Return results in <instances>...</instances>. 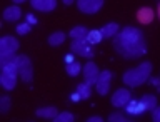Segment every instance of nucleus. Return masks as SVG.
Returning a JSON list of instances; mask_svg holds the SVG:
<instances>
[{"mask_svg":"<svg viewBox=\"0 0 160 122\" xmlns=\"http://www.w3.org/2000/svg\"><path fill=\"white\" fill-rule=\"evenodd\" d=\"M20 17H22V10H20L18 5H12V7L3 10V19L7 22H17Z\"/></svg>","mask_w":160,"mask_h":122,"instance_id":"ddd939ff","label":"nucleus"},{"mask_svg":"<svg viewBox=\"0 0 160 122\" xmlns=\"http://www.w3.org/2000/svg\"><path fill=\"white\" fill-rule=\"evenodd\" d=\"M82 74H83L85 84H88L90 87H92V85H95V82H97V79H98V75H100V70L97 67V64L92 62V60H88V62L83 65Z\"/></svg>","mask_w":160,"mask_h":122,"instance_id":"39448f33","label":"nucleus"},{"mask_svg":"<svg viewBox=\"0 0 160 122\" xmlns=\"http://www.w3.org/2000/svg\"><path fill=\"white\" fill-rule=\"evenodd\" d=\"M35 114L38 115V117H43V119H55L58 114V109L57 107H40L35 110Z\"/></svg>","mask_w":160,"mask_h":122,"instance_id":"a211bd4d","label":"nucleus"},{"mask_svg":"<svg viewBox=\"0 0 160 122\" xmlns=\"http://www.w3.org/2000/svg\"><path fill=\"white\" fill-rule=\"evenodd\" d=\"M157 15H158V19H160V3H158V8H157Z\"/></svg>","mask_w":160,"mask_h":122,"instance_id":"c9c22d12","label":"nucleus"},{"mask_svg":"<svg viewBox=\"0 0 160 122\" xmlns=\"http://www.w3.org/2000/svg\"><path fill=\"white\" fill-rule=\"evenodd\" d=\"M77 92L80 94V99L85 100V99H88L90 97V85L88 84H78L77 85Z\"/></svg>","mask_w":160,"mask_h":122,"instance_id":"5701e85b","label":"nucleus"},{"mask_svg":"<svg viewBox=\"0 0 160 122\" xmlns=\"http://www.w3.org/2000/svg\"><path fill=\"white\" fill-rule=\"evenodd\" d=\"M30 30H32V25H30L28 22H25V24H20L17 27V34L18 35H27Z\"/></svg>","mask_w":160,"mask_h":122,"instance_id":"bb28decb","label":"nucleus"},{"mask_svg":"<svg viewBox=\"0 0 160 122\" xmlns=\"http://www.w3.org/2000/svg\"><path fill=\"white\" fill-rule=\"evenodd\" d=\"M102 39H103V35H102V32H100V30H88L87 40H88L92 45L100 44V42H102Z\"/></svg>","mask_w":160,"mask_h":122,"instance_id":"412c9836","label":"nucleus"},{"mask_svg":"<svg viewBox=\"0 0 160 122\" xmlns=\"http://www.w3.org/2000/svg\"><path fill=\"white\" fill-rule=\"evenodd\" d=\"M148 80L155 85V87H158V89H160V77H150Z\"/></svg>","mask_w":160,"mask_h":122,"instance_id":"2f4dec72","label":"nucleus"},{"mask_svg":"<svg viewBox=\"0 0 160 122\" xmlns=\"http://www.w3.org/2000/svg\"><path fill=\"white\" fill-rule=\"evenodd\" d=\"M27 22H28L30 25H35V24H37V19H35L32 13H27Z\"/></svg>","mask_w":160,"mask_h":122,"instance_id":"c756f323","label":"nucleus"},{"mask_svg":"<svg viewBox=\"0 0 160 122\" xmlns=\"http://www.w3.org/2000/svg\"><path fill=\"white\" fill-rule=\"evenodd\" d=\"M118 30H120L118 24L110 22V24H107V25H103V27L100 29V32H102L103 39H108V37H115V35L118 34Z\"/></svg>","mask_w":160,"mask_h":122,"instance_id":"f3484780","label":"nucleus"},{"mask_svg":"<svg viewBox=\"0 0 160 122\" xmlns=\"http://www.w3.org/2000/svg\"><path fill=\"white\" fill-rule=\"evenodd\" d=\"M130 99H132V94H130L128 89H117L112 95V105L113 107H127V104L130 102Z\"/></svg>","mask_w":160,"mask_h":122,"instance_id":"6e6552de","label":"nucleus"},{"mask_svg":"<svg viewBox=\"0 0 160 122\" xmlns=\"http://www.w3.org/2000/svg\"><path fill=\"white\" fill-rule=\"evenodd\" d=\"M75 115L72 112H58L57 117L53 119V122H73Z\"/></svg>","mask_w":160,"mask_h":122,"instance_id":"b1692460","label":"nucleus"},{"mask_svg":"<svg viewBox=\"0 0 160 122\" xmlns=\"http://www.w3.org/2000/svg\"><path fill=\"white\" fill-rule=\"evenodd\" d=\"M70 52H73L75 55H80V57H87V59H92L95 52H93V45L88 42L87 39L83 40H73L70 44Z\"/></svg>","mask_w":160,"mask_h":122,"instance_id":"20e7f679","label":"nucleus"},{"mask_svg":"<svg viewBox=\"0 0 160 122\" xmlns=\"http://www.w3.org/2000/svg\"><path fill=\"white\" fill-rule=\"evenodd\" d=\"M102 7H103V0H77V8L87 15L97 13Z\"/></svg>","mask_w":160,"mask_h":122,"instance_id":"423d86ee","label":"nucleus"},{"mask_svg":"<svg viewBox=\"0 0 160 122\" xmlns=\"http://www.w3.org/2000/svg\"><path fill=\"white\" fill-rule=\"evenodd\" d=\"M12 2H15V3H22V2H27V0H12Z\"/></svg>","mask_w":160,"mask_h":122,"instance_id":"f704fd0d","label":"nucleus"},{"mask_svg":"<svg viewBox=\"0 0 160 122\" xmlns=\"http://www.w3.org/2000/svg\"><path fill=\"white\" fill-rule=\"evenodd\" d=\"M113 49L123 59H140L147 52V40H145V35L140 29L125 27L118 30V34L113 37Z\"/></svg>","mask_w":160,"mask_h":122,"instance_id":"f257e3e1","label":"nucleus"},{"mask_svg":"<svg viewBox=\"0 0 160 122\" xmlns=\"http://www.w3.org/2000/svg\"><path fill=\"white\" fill-rule=\"evenodd\" d=\"M83 69V65H80V62L78 60H73V62H70V64H67V74L70 75V77H75V75H78L80 74V70Z\"/></svg>","mask_w":160,"mask_h":122,"instance_id":"aec40b11","label":"nucleus"},{"mask_svg":"<svg viewBox=\"0 0 160 122\" xmlns=\"http://www.w3.org/2000/svg\"><path fill=\"white\" fill-rule=\"evenodd\" d=\"M110 82H112V72H110V70H103V72H100L97 82H95V90L98 92V95H107L108 94Z\"/></svg>","mask_w":160,"mask_h":122,"instance_id":"0eeeda50","label":"nucleus"},{"mask_svg":"<svg viewBox=\"0 0 160 122\" xmlns=\"http://www.w3.org/2000/svg\"><path fill=\"white\" fill-rule=\"evenodd\" d=\"M30 5L38 12H52L57 7V0H30Z\"/></svg>","mask_w":160,"mask_h":122,"instance_id":"9d476101","label":"nucleus"},{"mask_svg":"<svg viewBox=\"0 0 160 122\" xmlns=\"http://www.w3.org/2000/svg\"><path fill=\"white\" fill-rule=\"evenodd\" d=\"M17 59L15 52H0V65H7Z\"/></svg>","mask_w":160,"mask_h":122,"instance_id":"4be33fe9","label":"nucleus"},{"mask_svg":"<svg viewBox=\"0 0 160 122\" xmlns=\"http://www.w3.org/2000/svg\"><path fill=\"white\" fill-rule=\"evenodd\" d=\"M152 75V64L150 62H142L138 67L130 69L123 74V84L128 87H140L142 84H145Z\"/></svg>","mask_w":160,"mask_h":122,"instance_id":"f03ea898","label":"nucleus"},{"mask_svg":"<svg viewBox=\"0 0 160 122\" xmlns=\"http://www.w3.org/2000/svg\"><path fill=\"white\" fill-rule=\"evenodd\" d=\"M73 60H75V54L73 52L65 54V64H70V62H73Z\"/></svg>","mask_w":160,"mask_h":122,"instance_id":"c85d7f7f","label":"nucleus"},{"mask_svg":"<svg viewBox=\"0 0 160 122\" xmlns=\"http://www.w3.org/2000/svg\"><path fill=\"white\" fill-rule=\"evenodd\" d=\"M65 42V34L63 32H53L52 35H48V44L52 47H58Z\"/></svg>","mask_w":160,"mask_h":122,"instance_id":"6ab92c4d","label":"nucleus"},{"mask_svg":"<svg viewBox=\"0 0 160 122\" xmlns=\"http://www.w3.org/2000/svg\"><path fill=\"white\" fill-rule=\"evenodd\" d=\"M108 122H128V115L122 112H112L108 115Z\"/></svg>","mask_w":160,"mask_h":122,"instance_id":"393cba45","label":"nucleus"},{"mask_svg":"<svg viewBox=\"0 0 160 122\" xmlns=\"http://www.w3.org/2000/svg\"><path fill=\"white\" fill-rule=\"evenodd\" d=\"M0 82H2V87L5 90H12V89H15V85H17V75L10 74V72H3V70H2Z\"/></svg>","mask_w":160,"mask_h":122,"instance_id":"f8f14e48","label":"nucleus"},{"mask_svg":"<svg viewBox=\"0 0 160 122\" xmlns=\"http://www.w3.org/2000/svg\"><path fill=\"white\" fill-rule=\"evenodd\" d=\"M15 64L18 65V75H20V79H22L25 84L32 82V79H33L32 60H30L27 55H17V59H15Z\"/></svg>","mask_w":160,"mask_h":122,"instance_id":"7ed1b4c3","label":"nucleus"},{"mask_svg":"<svg viewBox=\"0 0 160 122\" xmlns=\"http://www.w3.org/2000/svg\"><path fill=\"white\" fill-rule=\"evenodd\" d=\"M155 19V12L150 7H142L137 10V20L142 25H148Z\"/></svg>","mask_w":160,"mask_h":122,"instance_id":"9b49d317","label":"nucleus"},{"mask_svg":"<svg viewBox=\"0 0 160 122\" xmlns=\"http://www.w3.org/2000/svg\"><path fill=\"white\" fill-rule=\"evenodd\" d=\"M72 100H73V102H78V100H82V99H80V94H78V92H73V94H72Z\"/></svg>","mask_w":160,"mask_h":122,"instance_id":"473e14b6","label":"nucleus"},{"mask_svg":"<svg viewBox=\"0 0 160 122\" xmlns=\"http://www.w3.org/2000/svg\"><path fill=\"white\" fill-rule=\"evenodd\" d=\"M142 112H145V105L142 104V100L140 99H130V102L127 104V114L140 115Z\"/></svg>","mask_w":160,"mask_h":122,"instance_id":"4468645a","label":"nucleus"},{"mask_svg":"<svg viewBox=\"0 0 160 122\" xmlns=\"http://www.w3.org/2000/svg\"><path fill=\"white\" fill-rule=\"evenodd\" d=\"M152 120L160 122V105H157V107L152 110Z\"/></svg>","mask_w":160,"mask_h":122,"instance_id":"cd10ccee","label":"nucleus"},{"mask_svg":"<svg viewBox=\"0 0 160 122\" xmlns=\"http://www.w3.org/2000/svg\"><path fill=\"white\" fill-rule=\"evenodd\" d=\"M8 109H10V97L8 95H2V97H0V110H2V114L5 115L8 112Z\"/></svg>","mask_w":160,"mask_h":122,"instance_id":"a878e982","label":"nucleus"},{"mask_svg":"<svg viewBox=\"0 0 160 122\" xmlns=\"http://www.w3.org/2000/svg\"><path fill=\"white\" fill-rule=\"evenodd\" d=\"M20 47L18 40L12 35H5L0 39V52H17Z\"/></svg>","mask_w":160,"mask_h":122,"instance_id":"1a4fd4ad","label":"nucleus"},{"mask_svg":"<svg viewBox=\"0 0 160 122\" xmlns=\"http://www.w3.org/2000/svg\"><path fill=\"white\" fill-rule=\"evenodd\" d=\"M62 2L65 3V5H67V7H68V5H72L73 2H77V0H62Z\"/></svg>","mask_w":160,"mask_h":122,"instance_id":"72a5a7b5","label":"nucleus"},{"mask_svg":"<svg viewBox=\"0 0 160 122\" xmlns=\"http://www.w3.org/2000/svg\"><path fill=\"white\" fill-rule=\"evenodd\" d=\"M87 35H88V30L83 25H77V27H73L68 32V37L72 40H83V39H87Z\"/></svg>","mask_w":160,"mask_h":122,"instance_id":"2eb2a0df","label":"nucleus"},{"mask_svg":"<svg viewBox=\"0 0 160 122\" xmlns=\"http://www.w3.org/2000/svg\"><path fill=\"white\" fill-rule=\"evenodd\" d=\"M87 122H103V119L100 115H92V117L87 119Z\"/></svg>","mask_w":160,"mask_h":122,"instance_id":"7c9ffc66","label":"nucleus"},{"mask_svg":"<svg viewBox=\"0 0 160 122\" xmlns=\"http://www.w3.org/2000/svg\"><path fill=\"white\" fill-rule=\"evenodd\" d=\"M140 100H142V104L145 105V110H150V112H152L158 104L157 95H153V94H143L142 97H140Z\"/></svg>","mask_w":160,"mask_h":122,"instance_id":"dca6fc26","label":"nucleus"}]
</instances>
